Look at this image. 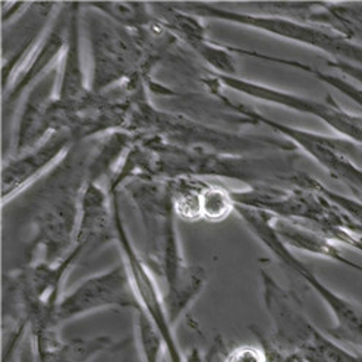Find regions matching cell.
<instances>
[{"instance_id":"6da1fadb","label":"cell","mask_w":362,"mask_h":362,"mask_svg":"<svg viewBox=\"0 0 362 362\" xmlns=\"http://www.w3.org/2000/svg\"><path fill=\"white\" fill-rule=\"evenodd\" d=\"M94 146L95 138L79 141L53 169L13 198L21 203L4 204V213L9 211L4 217L27 218L30 259L40 251L43 263L57 264L74 251Z\"/></svg>"},{"instance_id":"7a4b0ae2","label":"cell","mask_w":362,"mask_h":362,"mask_svg":"<svg viewBox=\"0 0 362 362\" xmlns=\"http://www.w3.org/2000/svg\"><path fill=\"white\" fill-rule=\"evenodd\" d=\"M132 199L146 236V263L163 284V303L173 326L204 291L209 274L203 266L188 264L175 223V210L165 180L134 179L122 189Z\"/></svg>"},{"instance_id":"3957f363","label":"cell","mask_w":362,"mask_h":362,"mask_svg":"<svg viewBox=\"0 0 362 362\" xmlns=\"http://www.w3.org/2000/svg\"><path fill=\"white\" fill-rule=\"evenodd\" d=\"M143 148V179L177 177L228 179L255 188L261 185L291 187L296 173L295 153L267 156H229L176 147L158 138H139Z\"/></svg>"},{"instance_id":"277c9868","label":"cell","mask_w":362,"mask_h":362,"mask_svg":"<svg viewBox=\"0 0 362 362\" xmlns=\"http://www.w3.org/2000/svg\"><path fill=\"white\" fill-rule=\"evenodd\" d=\"M147 84L132 91V105L124 131L139 138H158L168 144L229 156H267L296 153L284 136L239 134L199 122L182 113L160 110L147 98Z\"/></svg>"},{"instance_id":"5b68a950","label":"cell","mask_w":362,"mask_h":362,"mask_svg":"<svg viewBox=\"0 0 362 362\" xmlns=\"http://www.w3.org/2000/svg\"><path fill=\"white\" fill-rule=\"evenodd\" d=\"M83 9H87L84 21L90 37L93 62L91 91L105 94L120 84L128 91H134L139 86L150 83L147 76L160 59L148 42L151 30H129L95 9L86 6Z\"/></svg>"},{"instance_id":"8992f818","label":"cell","mask_w":362,"mask_h":362,"mask_svg":"<svg viewBox=\"0 0 362 362\" xmlns=\"http://www.w3.org/2000/svg\"><path fill=\"white\" fill-rule=\"evenodd\" d=\"M263 303L273 325L272 344L303 362H362V355L320 332L304 311L298 295L272 276H261Z\"/></svg>"},{"instance_id":"52a82bcc","label":"cell","mask_w":362,"mask_h":362,"mask_svg":"<svg viewBox=\"0 0 362 362\" xmlns=\"http://www.w3.org/2000/svg\"><path fill=\"white\" fill-rule=\"evenodd\" d=\"M177 9L191 13L197 18L214 19L233 25H243L251 30L266 33L269 35L288 40L315 50L323 52L333 60L351 64L362 69V45L340 35L329 28L295 21L289 18L255 15L238 9H226L216 4L206 2H175Z\"/></svg>"},{"instance_id":"ba28073f","label":"cell","mask_w":362,"mask_h":362,"mask_svg":"<svg viewBox=\"0 0 362 362\" xmlns=\"http://www.w3.org/2000/svg\"><path fill=\"white\" fill-rule=\"evenodd\" d=\"M214 95L230 115L238 117L239 122L264 125L280 136L289 139L298 150H303L305 154L314 158L337 182L344 184L354 194V198L362 201V168L356 165L354 157L362 153V150L352 141L346 138L315 134L277 122V120L267 117L251 106L233 103L232 100L222 94V91H217Z\"/></svg>"},{"instance_id":"9c48e42d","label":"cell","mask_w":362,"mask_h":362,"mask_svg":"<svg viewBox=\"0 0 362 362\" xmlns=\"http://www.w3.org/2000/svg\"><path fill=\"white\" fill-rule=\"evenodd\" d=\"M112 197V204H113V214H115V232H116V243L122 252L125 264L134 293L136 296L138 305L143 310L156 327L162 333L168 356L170 358V362H184V352L180 351L179 344L175 336V327L169 323V318L165 310L163 303V291L160 289L157 279L153 274V272L148 269L146 259L141 257L132 243V239L128 233L125 220L122 217V210H120L119 203V191L109 192Z\"/></svg>"},{"instance_id":"30bf717a","label":"cell","mask_w":362,"mask_h":362,"mask_svg":"<svg viewBox=\"0 0 362 362\" xmlns=\"http://www.w3.org/2000/svg\"><path fill=\"white\" fill-rule=\"evenodd\" d=\"M139 308L131 279L124 263L84 279L71 292L62 295L54 310V323L60 325L102 310Z\"/></svg>"},{"instance_id":"8fae6325","label":"cell","mask_w":362,"mask_h":362,"mask_svg":"<svg viewBox=\"0 0 362 362\" xmlns=\"http://www.w3.org/2000/svg\"><path fill=\"white\" fill-rule=\"evenodd\" d=\"M60 8L56 2H30L2 30V94L47 34Z\"/></svg>"},{"instance_id":"7c38bea8","label":"cell","mask_w":362,"mask_h":362,"mask_svg":"<svg viewBox=\"0 0 362 362\" xmlns=\"http://www.w3.org/2000/svg\"><path fill=\"white\" fill-rule=\"evenodd\" d=\"M71 11L72 2L60 4V8L42 43L30 56L25 65L18 71L9 88L2 94L4 132L6 131L8 122L12 120L24 94L28 93L38 79H42L50 69L59 66L57 62L60 57H64L68 43Z\"/></svg>"},{"instance_id":"4fadbf2b","label":"cell","mask_w":362,"mask_h":362,"mask_svg":"<svg viewBox=\"0 0 362 362\" xmlns=\"http://www.w3.org/2000/svg\"><path fill=\"white\" fill-rule=\"evenodd\" d=\"M76 143L71 131L60 129L34 148L6 157L2 165V203L6 204L53 169Z\"/></svg>"},{"instance_id":"5bb4252c","label":"cell","mask_w":362,"mask_h":362,"mask_svg":"<svg viewBox=\"0 0 362 362\" xmlns=\"http://www.w3.org/2000/svg\"><path fill=\"white\" fill-rule=\"evenodd\" d=\"M59 79L60 69L56 66L42 79H38L27 93L21 113H19L12 144L13 153L11 156L23 154L34 148L53 132L50 128V112L57 98Z\"/></svg>"},{"instance_id":"9a60e30c","label":"cell","mask_w":362,"mask_h":362,"mask_svg":"<svg viewBox=\"0 0 362 362\" xmlns=\"http://www.w3.org/2000/svg\"><path fill=\"white\" fill-rule=\"evenodd\" d=\"M81 9V4L72 2L68 43L64 54V64L62 68H60V79L56 100L57 106L68 113H78L87 110L97 105L98 100L103 95L93 93L86 79L81 60V42H79Z\"/></svg>"},{"instance_id":"2e32d148","label":"cell","mask_w":362,"mask_h":362,"mask_svg":"<svg viewBox=\"0 0 362 362\" xmlns=\"http://www.w3.org/2000/svg\"><path fill=\"white\" fill-rule=\"evenodd\" d=\"M116 240L112 197L100 184H87L76 233V245L90 252L110 240Z\"/></svg>"},{"instance_id":"e0dca14e","label":"cell","mask_w":362,"mask_h":362,"mask_svg":"<svg viewBox=\"0 0 362 362\" xmlns=\"http://www.w3.org/2000/svg\"><path fill=\"white\" fill-rule=\"evenodd\" d=\"M273 229L281 239V243L292 251H303L311 255L327 258L362 273V266L352 263L349 258L341 254V251L337 248L336 244L332 243V240L326 239L325 236H321L320 233L305 226L273 217Z\"/></svg>"},{"instance_id":"ac0fdd59","label":"cell","mask_w":362,"mask_h":362,"mask_svg":"<svg viewBox=\"0 0 362 362\" xmlns=\"http://www.w3.org/2000/svg\"><path fill=\"white\" fill-rule=\"evenodd\" d=\"M230 50L233 53H238L240 56H247V57H252V59H259V60H264V62H272V64H279V65H285L298 71H304L310 75H313L314 78H317L318 81H321L323 84H327L330 87H333L334 90H337L339 93L344 94L345 97L351 98L352 102L361 109L362 112V87L349 83L348 79L337 76V75H330V74H325L318 71L317 68L304 64V62H299V60H292V59H285V57H277V56H270L266 54L263 52H255V50H245L243 47H236L232 46Z\"/></svg>"},{"instance_id":"d6986e66","label":"cell","mask_w":362,"mask_h":362,"mask_svg":"<svg viewBox=\"0 0 362 362\" xmlns=\"http://www.w3.org/2000/svg\"><path fill=\"white\" fill-rule=\"evenodd\" d=\"M83 6L102 12L113 23L135 31L151 30L157 24L150 4L144 2H87Z\"/></svg>"},{"instance_id":"ffe728a7","label":"cell","mask_w":362,"mask_h":362,"mask_svg":"<svg viewBox=\"0 0 362 362\" xmlns=\"http://www.w3.org/2000/svg\"><path fill=\"white\" fill-rule=\"evenodd\" d=\"M207 180L198 177H177L168 180L175 214L180 218L195 222L201 220V195Z\"/></svg>"},{"instance_id":"44dd1931","label":"cell","mask_w":362,"mask_h":362,"mask_svg":"<svg viewBox=\"0 0 362 362\" xmlns=\"http://www.w3.org/2000/svg\"><path fill=\"white\" fill-rule=\"evenodd\" d=\"M134 325L141 361L162 362L163 355H168L165 339L150 317L141 308L134 311Z\"/></svg>"},{"instance_id":"7402d4cb","label":"cell","mask_w":362,"mask_h":362,"mask_svg":"<svg viewBox=\"0 0 362 362\" xmlns=\"http://www.w3.org/2000/svg\"><path fill=\"white\" fill-rule=\"evenodd\" d=\"M232 189L207 182L201 195V218L209 222H222L235 211Z\"/></svg>"},{"instance_id":"603a6c76","label":"cell","mask_w":362,"mask_h":362,"mask_svg":"<svg viewBox=\"0 0 362 362\" xmlns=\"http://www.w3.org/2000/svg\"><path fill=\"white\" fill-rule=\"evenodd\" d=\"M315 185L330 201H333L336 206L344 209L352 217V220L356 225V229L362 233V201H359L354 197H348L344 194H339L336 191H332L325 184H321L318 179H315Z\"/></svg>"},{"instance_id":"cb8c5ba5","label":"cell","mask_w":362,"mask_h":362,"mask_svg":"<svg viewBox=\"0 0 362 362\" xmlns=\"http://www.w3.org/2000/svg\"><path fill=\"white\" fill-rule=\"evenodd\" d=\"M327 65L339 72H341L344 75L349 76L351 79H354L355 84L362 87V69L355 66V65H351V64H345V62H340V60H327Z\"/></svg>"},{"instance_id":"d4e9b609","label":"cell","mask_w":362,"mask_h":362,"mask_svg":"<svg viewBox=\"0 0 362 362\" xmlns=\"http://www.w3.org/2000/svg\"><path fill=\"white\" fill-rule=\"evenodd\" d=\"M184 362H207V361H206V356L201 354V351L194 348L188 354H185Z\"/></svg>"}]
</instances>
